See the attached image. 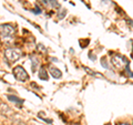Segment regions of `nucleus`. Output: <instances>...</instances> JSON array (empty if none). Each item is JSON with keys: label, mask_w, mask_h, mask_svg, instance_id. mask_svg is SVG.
I'll list each match as a JSON object with an SVG mask.
<instances>
[{"label": "nucleus", "mask_w": 133, "mask_h": 125, "mask_svg": "<svg viewBox=\"0 0 133 125\" xmlns=\"http://www.w3.org/2000/svg\"><path fill=\"white\" fill-rule=\"evenodd\" d=\"M39 78H40V80H43V81H47L48 80V73H47V71H45L44 68H40Z\"/></svg>", "instance_id": "obj_6"}, {"label": "nucleus", "mask_w": 133, "mask_h": 125, "mask_svg": "<svg viewBox=\"0 0 133 125\" xmlns=\"http://www.w3.org/2000/svg\"><path fill=\"white\" fill-rule=\"evenodd\" d=\"M50 73H51V75L55 78V79H60L62 77L61 71L59 69H57V68H53V66L50 68Z\"/></svg>", "instance_id": "obj_5"}, {"label": "nucleus", "mask_w": 133, "mask_h": 125, "mask_svg": "<svg viewBox=\"0 0 133 125\" xmlns=\"http://www.w3.org/2000/svg\"><path fill=\"white\" fill-rule=\"evenodd\" d=\"M101 65L103 66V68H105V69H109L110 66H109V64L107 63V61H105V59H103L102 61H101Z\"/></svg>", "instance_id": "obj_9"}, {"label": "nucleus", "mask_w": 133, "mask_h": 125, "mask_svg": "<svg viewBox=\"0 0 133 125\" xmlns=\"http://www.w3.org/2000/svg\"><path fill=\"white\" fill-rule=\"evenodd\" d=\"M111 62L116 69H123L128 66V60L120 54H114L111 58Z\"/></svg>", "instance_id": "obj_2"}, {"label": "nucleus", "mask_w": 133, "mask_h": 125, "mask_svg": "<svg viewBox=\"0 0 133 125\" xmlns=\"http://www.w3.org/2000/svg\"><path fill=\"white\" fill-rule=\"evenodd\" d=\"M5 57L10 62H15L18 59H20V57H21V51H20L19 49H16V48H9V49L5 50Z\"/></svg>", "instance_id": "obj_1"}, {"label": "nucleus", "mask_w": 133, "mask_h": 125, "mask_svg": "<svg viewBox=\"0 0 133 125\" xmlns=\"http://www.w3.org/2000/svg\"><path fill=\"white\" fill-rule=\"evenodd\" d=\"M14 74H15V78L20 82H24L29 79L28 73L26 72V70L22 66H16L14 69Z\"/></svg>", "instance_id": "obj_3"}, {"label": "nucleus", "mask_w": 133, "mask_h": 125, "mask_svg": "<svg viewBox=\"0 0 133 125\" xmlns=\"http://www.w3.org/2000/svg\"><path fill=\"white\" fill-rule=\"evenodd\" d=\"M8 99H9L10 101H12V102L17 103V104H22V103H23V101H22V100L18 99L17 96H14V95H10V96H8Z\"/></svg>", "instance_id": "obj_7"}, {"label": "nucleus", "mask_w": 133, "mask_h": 125, "mask_svg": "<svg viewBox=\"0 0 133 125\" xmlns=\"http://www.w3.org/2000/svg\"><path fill=\"white\" fill-rule=\"evenodd\" d=\"M89 58H90L91 60H95V59H97V58H95V55H92V54H91V52H90V54H89Z\"/></svg>", "instance_id": "obj_10"}, {"label": "nucleus", "mask_w": 133, "mask_h": 125, "mask_svg": "<svg viewBox=\"0 0 133 125\" xmlns=\"http://www.w3.org/2000/svg\"><path fill=\"white\" fill-rule=\"evenodd\" d=\"M31 60H32V70H33V71H36L37 65H38V59H37L36 57H32V58H31Z\"/></svg>", "instance_id": "obj_8"}, {"label": "nucleus", "mask_w": 133, "mask_h": 125, "mask_svg": "<svg viewBox=\"0 0 133 125\" xmlns=\"http://www.w3.org/2000/svg\"><path fill=\"white\" fill-rule=\"evenodd\" d=\"M119 125H130V124H128V123H122V124H119Z\"/></svg>", "instance_id": "obj_11"}, {"label": "nucleus", "mask_w": 133, "mask_h": 125, "mask_svg": "<svg viewBox=\"0 0 133 125\" xmlns=\"http://www.w3.org/2000/svg\"><path fill=\"white\" fill-rule=\"evenodd\" d=\"M1 37L2 38H10L15 34V28L10 24H2L1 26Z\"/></svg>", "instance_id": "obj_4"}]
</instances>
